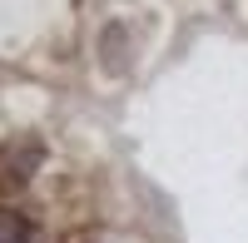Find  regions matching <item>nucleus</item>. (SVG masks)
Masks as SVG:
<instances>
[{"label":"nucleus","mask_w":248,"mask_h":243,"mask_svg":"<svg viewBox=\"0 0 248 243\" xmlns=\"http://www.w3.org/2000/svg\"><path fill=\"white\" fill-rule=\"evenodd\" d=\"M124 65H129V60H124V30H119V25H109V30H105V70H109V75H119Z\"/></svg>","instance_id":"nucleus-1"},{"label":"nucleus","mask_w":248,"mask_h":243,"mask_svg":"<svg viewBox=\"0 0 248 243\" xmlns=\"http://www.w3.org/2000/svg\"><path fill=\"white\" fill-rule=\"evenodd\" d=\"M25 238H30V224L15 209H0V243H25Z\"/></svg>","instance_id":"nucleus-2"},{"label":"nucleus","mask_w":248,"mask_h":243,"mask_svg":"<svg viewBox=\"0 0 248 243\" xmlns=\"http://www.w3.org/2000/svg\"><path fill=\"white\" fill-rule=\"evenodd\" d=\"M35 164H40V144H25V149H20V154H15V149L5 154V169H10L15 179H25V174H30Z\"/></svg>","instance_id":"nucleus-3"}]
</instances>
